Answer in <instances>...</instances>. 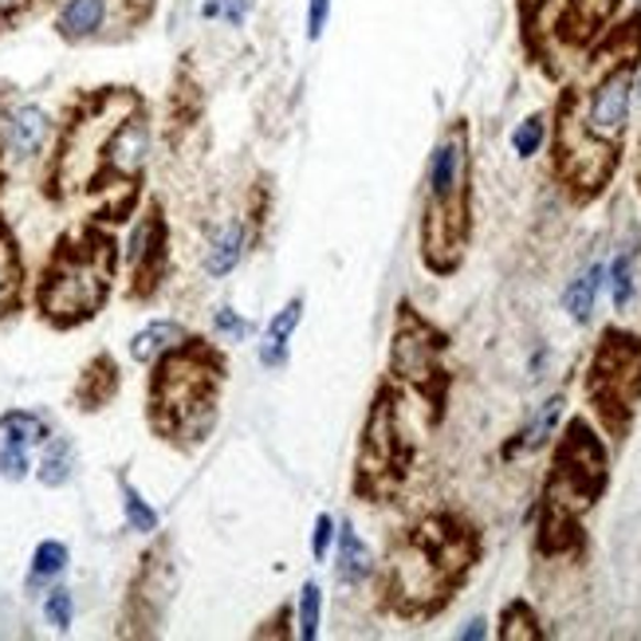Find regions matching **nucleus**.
Returning a JSON list of instances; mask_svg holds the SVG:
<instances>
[{
    "label": "nucleus",
    "instance_id": "f257e3e1",
    "mask_svg": "<svg viewBox=\"0 0 641 641\" xmlns=\"http://www.w3.org/2000/svg\"><path fill=\"white\" fill-rule=\"evenodd\" d=\"M221 382H225V362L197 339L165 354L150 378V421L158 434L185 449L205 441L217 425Z\"/></svg>",
    "mask_w": 641,
    "mask_h": 641
},
{
    "label": "nucleus",
    "instance_id": "f03ea898",
    "mask_svg": "<svg viewBox=\"0 0 641 641\" xmlns=\"http://www.w3.org/2000/svg\"><path fill=\"white\" fill-rule=\"evenodd\" d=\"M469 241V135L464 122L437 138L425 170L421 253L434 271H452Z\"/></svg>",
    "mask_w": 641,
    "mask_h": 641
},
{
    "label": "nucleus",
    "instance_id": "7ed1b4c3",
    "mask_svg": "<svg viewBox=\"0 0 641 641\" xmlns=\"http://www.w3.org/2000/svg\"><path fill=\"white\" fill-rule=\"evenodd\" d=\"M110 296V244L60 248L36 288V308L47 323L75 327L90 319Z\"/></svg>",
    "mask_w": 641,
    "mask_h": 641
},
{
    "label": "nucleus",
    "instance_id": "20e7f679",
    "mask_svg": "<svg viewBox=\"0 0 641 641\" xmlns=\"http://www.w3.org/2000/svg\"><path fill=\"white\" fill-rule=\"evenodd\" d=\"M606 484V449L590 434L587 421H570L559 452H555L552 472V508L563 512H583L598 500Z\"/></svg>",
    "mask_w": 641,
    "mask_h": 641
},
{
    "label": "nucleus",
    "instance_id": "39448f33",
    "mask_svg": "<svg viewBox=\"0 0 641 641\" xmlns=\"http://www.w3.org/2000/svg\"><path fill=\"white\" fill-rule=\"evenodd\" d=\"M60 138V122L44 103L20 99L0 115V162L9 170H28L47 158Z\"/></svg>",
    "mask_w": 641,
    "mask_h": 641
},
{
    "label": "nucleus",
    "instance_id": "423d86ee",
    "mask_svg": "<svg viewBox=\"0 0 641 641\" xmlns=\"http://www.w3.org/2000/svg\"><path fill=\"white\" fill-rule=\"evenodd\" d=\"M441 351L445 339L434 327L417 319L414 311H402L398 327H394V346H389V371L406 386L429 394L434 382H441Z\"/></svg>",
    "mask_w": 641,
    "mask_h": 641
},
{
    "label": "nucleus",
    "instance_id": "0eeeda50",
    "mask_svg": "<svg viewBox=\"0 0 641 641\" xmlns=\"http://www.w3.org/2000/svg\"><path fill=\"white\" fill-rule=\"evenodd\" d=\"M590 398L598 409H633L641 398V339L606 334L602 351L595 354Z\"/></svg>",
    "mask_w": 641,
    "mask_h": 641
},
{
    "label": "nucleus",
    "instance_id": "6e6552de",
    "mask_svg": "<svg viewBox=\"0 0 641 641\" xmlns=\"http://www.w3.org/2000/svg\"><path fill=\"white\" fill-rule=\"evenodd\" d=\"M150 154H154V122H150V115L138 103L135 110H127L110 127L99 154V178H115L122 185H135V181H142Z\"/></svg>",
    "mask_w": 641,
    "mask_h": 641
},
{
    "label": "nucleus",
    "instance_id": "1a4fd4ad",
    "mask_svg": "<svg viewBox=\"0 0 641 641\" xmlns=\"http://www.w3.org/2000/svg\"><path fill=\"white\" fill-rule=\"evenodd\" d=\"M406 464V449H402V429H398V409L389 402V394H378L371 417L362 425V445H359V480L366 488H378L382 477Z\"/></svg>",
    "mask_w": 641,
    "mask_h": 641
},
{
    "label": "nucleus",
    "instance_id": "9d476101",
    "mask_svg": "<svg viewBox=\"0 0 641 641\" xmlns=\"http://www.w3.org/2000/svg\"><path fill=\"white\" fill-rule=\"evenodd\" d=\"M633 60L630 64H618L595 83L587 99V110H583V127L587 135H595L598 142L606 146H618L626 135V122H630V110H633Z\"/></svg>",
    "mask_w": 641,
    "mask_h": 641
},
{
    "label": "nucleus",
    "instance_id": "9b49d317",
    "mask_svg": "<svg viewBox=\"0 0 641 641\" xmlns=\"http://www.w3.org/2000/svg\"><path fill=\"white\" fill-rule=\"evenodd\" d=\"M165 260H170V228H165L162 213L150 209L135 221L127 236V268L138 296H150L162 284Z\"/></svg>",
    "mask_w": 641,
    "mask_h": 641
},
{
    "label": "nucleus",
    "instance_id": "f8f14e48",
    "mask_svg": "<svg viewBox=\"0 0 641 641\" xmlns=\"http://www.w3.org/2000/svg\"><path fill=\"white\" fill-rule=\"evenodd\" d=\"M130 0H60L52 28L64 44H99L110 40L118 28V12Z\"/></svg>",
    "mask_w": 641,
    "mask_h": 641
},
{
    "label": "nucleus",
    "instance_id": "ddd939ff",
    "mask_svg": "<svg viewBox=\"0 0 641 641\" xmlns=\"http://www.w3.org/2000/svg\"><path fill=\"white\" fill-rule=\"evenodd\" d=\"M253 241H256L253 217L225 221V225L205 241L201 271H205L209 280H225V276H233V271L244 264V256H248V248H253Z\"/></svg>",
    "mask_w": 641,
    "mask_h": 641
},
{
    "label": "nucleus",
    "instance_id": "4468645a",
    "mask_svg": "<svg viewBox=\"0 0 641 641\" xmlns=\"http://www.w3.org/2000/svg\"><path fill=\"white\" fill-rule=\"evenodd\" d=\"M303 311H308L303 296H291L280 311H271L260 343H256V359H260L264 371H284L291 362V339H296L299 323H303Z\"/></svg>",
    "mask_w": 641,
    "mask_h": 641
},
{
    "label": "nucleus",
    "instance_id": "2eb2a0df",
    "mask_svg": "<svg viewBox=\"0 0 641 641\" xmlns=\"http://www.w3.org/2000/svg\"><path fill=\"white\" fill-rule=\"evenodd\" d=\"M190 339H193L190 327L181 323V319H150V323L130 334V359L138 366H158L165 354L181 351Z\"/></svg>",
    "mask_w": 641,
    "mask_h": 641
},
{
    "label": "nucleus",
    "instance_id": "dca6fc26",
    "mask_svg": "<svg viewBox=\"0 0 641 641\" xmlns=\"http://www.w3.org/2000/svg\"><path fill=\"white\" fill-rule=\"evenodd\" d=\"M331 555H334V578H339L343 587H362V583L374 575V555H371V547H366V539L354 532L351 520H339V527H334Z\"/></svg>",
    "mask_w": 641,
    "mask_h": 641
},
{
    "label": "nucleus",
    "instance_id": "f3484780",
    "mask_svg": "<svg viewBox=\"0 0 641 641\" xmlns=\"http://www.w3.org/2000/svg\"><path fill=\"white\" fill-rule=\"evenodd\" d=\"M75 469H79V452H75V441L64 434H52L44 445L36 449V469L32 477L44 488H64L75 480Z\"/></svg>",
    "mask_w": 641,
    "mask_h": 641
},
{
    "label": "nucleus",
    "instance_id": "a211bd4d",
    "mask_svg": "<svg viewBox=\"0 0 641 641\" xmlns=\"http://www.w3.org/2000/svg\"><path fill=\"white\" fill-rule=\"evenodd\" d=\"M67 567H72V552H67L64 539H40L36 547H32V563H28V578L24 587L36 595V590H47L52 583H60V578L67 575Z\"/></svg>",
    "mask_w": 641,
    "mask_h": 641
},
{
    "label": "nucleus",
    "instance_id": "6ab92c4d",
    "mask_svg": "<svg viewBox=\"0 0 641 641\" xmlns=\"http://www.w3.org/2000/svg\"><path fill=\"white\" fill-rule=\"evenodd\" d=\"M118 504H122V520H127V527L135 535H158V527H162V515H158V508L146 500V492L138 484H130L127 477H118Z\"/></svg>",
    "mask_w": 641,
    "mask_h": 641
},
{
    "label": "nucleus",
    "instance_id": "aec40b11",
    "mask_svg": "<svg viewBox=\"0 0 641 641\" xmlns=\"http://www.w3.org/2000/svg\"><path fill=\"white\" fill-rule=\"evenodd\" d=\"M602 284H606V268H602V264H590L587 271H578L575 280H570L567 296H563V308H567V316L575 319V323H590Z\"/></svg>",
    "mask_w": 641,
    "mask_h": 641
},
{
    "label": "nucleus",
    "instance_id": "412c9836",
    "mask_svg": "<svg viewBox=\"0 0 641 641\" xmlns=\"http://www.w3.org/2000/svg\"><path fill=\"white\" fill-rule=\"evenodd\" d=\"M323 633V587L319 583H303L291 602V638L316 641Z\"/></svg>",
    "mask_w": 641,
    "mask_h": 641
},
{
    "label": "nucleus",
    "instance_id": "4be33fe9",
    "mask_svg": "<svg viewBox=\"0 0 641 641\" xmlns=\"http://www.w3.org/2000/svg\"><path fill=\"white\" fill-rule=\"evenodd\" d=\"M47 437H52V421L44 414H36V409H9V414H0V441L40 449Z\"/></svg>",
    "mask_w": 641,
    "mask_h": 641
},
{
    "label": "nucleus",
    "instance_id": "5701e85b",
    "mask_svg": "<svg viewBox=\"0 0 641 641\" xmlns=\"http://www.w3.org/2000/svg\"><path fill=\"white\" fill-rule=\"evenodd\" d=\"M559 417H563V398L555 394V398H547L539 406V414L527 421V429L520 437H515L512 445H508V457H515V452H535V449H543V445L552 441L555 437V429H559Z\"/></svg>",
    "mask_w": 641,
    "mask_h": 641
},
{
    "label": "nucleus",
    "instance_id": "b1692460",
    "mask_svg": "<svg viewBox=\"0 0 641 641\" xmlns=\"http://www.w3.org/2000/svg\"><path fill=\"white\" fill-rule=\"evenodd\" d=\"M20 288H24V276H20V260L12 253V244L0 233V319H9L20 303Z\"/></svg>",
    "mask_w": 641,
    "mask_h": 641
},
{
    "label": "nucleus",
    "instance_id": "393cba45",
    "mask_svg": "<svg viewBox=\"0 0 641 641\" xmlns=\"http://www.w3.org/2000/svg\"><path fill=\"white\" fill-rule=\"evenodd\" d=\"M115 389H118V366H115V362H107V371H103V378H99V359H95L87 366V371H83V382H79V402H83V409L107 406Z\"/></svg>",
    "mask_w": 641,
    "mask_h": 641
},
{
    "label": "nucleus",
    "instance_id": "a878e982",
    "mask_svg": "<svg viewBox=\"0 0 641 641\" xmlns=\"http://www.w3.org/2000/svg\"><path fill=\"white\" fill-rule=\"evenodd\" d=\"M40 615H44V622L52 626L55 633H67L75 626V595L67 587H60V583H52V587L44 590Z\"/></svg>",
    "mask_w": 641,
    "mask_h": 641
},
{
    "label": "nucleus",
    "instance_id": "bb28decb",
    "mask_svg": "<svg viewBox=\"0 0 641 641\" xmlns=\"http://www.w3.org/2000/svg\"><path fill=\"white\" fill-rule=\"evenodd\" d=\"M256 0H201V20L209 24H228V28H244L248 17H253Z\"/></svg>",
    "mask_w": 641,
    "mask_h": 641
},
{
    "label": "nucleus",
    "instance_id": "cd10ccee",
    "mask_svg": "<svg viewBox=\"0 0 641 641\" xmlns=\"http://www.w3.org/2000/svg\"><path fill=\"white\" fill-rule=\"evenodd\" d=\"M543 142H547V122H543V115H527L512 130V150L520 158H535L543 150Z\"/></svg>",
    "mask_w": 641,
    "mask_h": 641
},
{
    "label": "nucleus",
    "instance_id": "c85d7f7f",
    "mask_svg": "<svg viewBox=\"0 0 641 641\" xmlns=\"http://www.w3.org/2000/svg\"><path fill=\"white\" fill-rule=\"evenodd\" d=\"M253 319L241 316L236 308H217L213 311V334L217 339H225V343H248L253 339Z\"/></svg>",
    "mask_w": 641,
    "mask_h": 641
},
{
    "label": "nucleus",
    "instance_id": "c756f323",
    "mask_svg": "<svg viewBox=\"0 0 641 641\" xmlns=\"http://www.w3.org/2000/svg\"><path fill=\"white\" fill-rule=\"evenodd\" d=\"M606 280H610V296H615V308L626 311L633 299V256L622 253L610 268H606Z\"/></svg>",
    "mask_w": 641,
    "mask_h": 641
},
{
    "label": "nucleus",
    "instance_id": "7c9ffc66",
    "mask_svg": "<svg viewBox=\"0 0 641 641\" xmlns=\"http://www.w3.org/2000/svg\"><path fill=\"white\" fill-rule=\"evenodd\" d=\"M334 515L331 512H319L316 524H311V559L327 563L331 559V547H334Z\"/></svg>",
    "mask_w": 641,
    "mask_h": 641
},
{
    "label": "nucleus",
    "instance_id": "2f4dec72",
    "mask_svg": "<svg viewBox=\"0 0 641 641\" xmlns=\"http://www.w3.org/2000/svg\"><path fill=\"white\" fill-rule=\"evenodd\" d=\"M331 12H334V0H308V12H303V32H308L311 44H319L331 24Z\"/></svg>",
    "mask_w": 641,
    "mask_h": 641
},
{
    "label": "nucleus",
    "instance_id": "473e14b6",
    "mask_svg": "<svg viewBox=\"0 0 641 641\" xmlns=\"http://www.w3.org/2000/svg\"><path fill=\"white\" fill-rule=\"evenodd\" d=\"M32 4H36V0H0V24H9V20L24 17Z\"/></svg>",
    "mask_w": 641,
    "mask_h": 641
},
{
    "label": "nucleus",
    "instance_id": "72a5a7b5",
    "mask_svg": "<svg viewBox=\"0 0 641 641\" xmlns=\"http://www.w3.org/2000/svg\"><path fill=\"white\" fill-rule=\"evenodd\" d=\"M457 638H461V641H480V638H488V622H484V618H472V622L464 626V630L457 633Z\"/></svg>",
    "mask_w": 641,
    "mask_h": 641
},
{
    "label": "nucleus",
    "instance_id": "f704fd0d",
    "mask_svg": "<svg viewBox=\"0 0 641 641\" xmlns=\"http://www.w3.org/2000/svg\"><path fill=\"white\" fill-rule=\"evenodd\" d=\"M633 99H638V103H641V79H638V87H633Z\"/></svg>",
    "mask_w": 641,
    "mask_h": 641
}]
</instances>
